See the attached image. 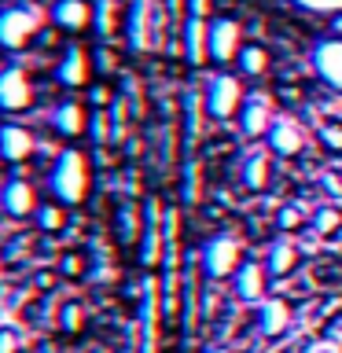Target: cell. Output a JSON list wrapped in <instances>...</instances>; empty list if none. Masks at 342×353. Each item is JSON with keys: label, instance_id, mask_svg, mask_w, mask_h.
<instances>
[{"label": "cell", "instance_id": "ffe728a7", "mask_svg": "<svg viewBox=\"0 0 342 353\" xmlns=\"http://www.w3.org/2000/svg\"><path fill=\"white\" fill-rule=\"evenodd\" d=\"M236 66H239V77H265L269 74V52L261 44H243Z\"/></svg>", "mask_w": 342, "mask_h": 353}, {"label": "cell", "instance_id": "3957f363", "mask_svg": "<svg viewBox=\"0 0 342 353\" xmlns=\"http://www.w3.org/2000/svg\"><path fill=\"white\" fill-rule=\"evenodd\" d=\"M44 26V11L41 8H26V4H11L0 11V48H26L37 37V30Z\"/></svg>", "mask_w": 342, "mask_h": 353}, {"label": "cell", "instance_id": "8992f818", "mask_svg": "<svg viewBox=\"0 0 342 353\" xmlns=\"http://www.w3.org/2000/svg\"><path fill=\"white\" fill-rule=\"evenodd\" d=\"M243 52V26L228 15H217L210 19V63L225 66V63H236Z\"/></svg>", "mask_w": 342, "mask_h": 353}, {"label": "cell", "instance_id": "83f0119b", "mask_svg": "<svg viewBox=\"0 0 342 353\" xmlns=\"http://www.w3.org/2000/svg\"><path fill=\"white\" fill-rule=\"evenodd\" d=\"M320 137H324V143L331 151H342V125H339V121H328V125L320 129Z\"/></svg>", "mask_w": 342, "mask_h": 353}, {"label": "cell", "instance_id": "ba28073f", "mask_svg": "<svg viewBox=\"0 0 342 353\" xmlns=\"http://www.w3.org/2000/svg\"><path fill=\"white\" fill-rule=\"evenodd\" d=\"M30 103H33V85H30L26 70H19V66L0 70V110L19 114V110H26Z\"/></svg>", "mask_w": 342, "mask_h": 353}, {"label": "cell", "instance_id": "cb8c5ba5", "mask_svg": "<svg viewBox=\"0 0 342 353\" xmlns=\"http://www.w3.org/2000/svg\"><path fill=\"white\" fill-rule=\"evenodd\" d=\"M96 26H99L103 37H110V33L118 30V4L114 0H99L96 4Z\"/></svg>", "mask_w": 342, "mask_h": 353}, {"label": "cell", "instance_id": "30bf717a", "mask_svg": "<svg viewBox=\"0 0 342 353\" xmlns=\"http://www.w3.org/2000/svg\"><path fill=\"white\" fill-rule=\"evenodd\" d=\"M48 19L59 30H66V33H81V30H88L96 22V8L88 4V0H55Z\"/></svg>", "mask_w": 342, "mask_h": 353}, {"label": "cell", "instance_id": "e0dca14e", "mask_svg": "<svg viewBox=\"0 0 342 353\" xmlns=\"http://www.w3.org/2000/svg\"><path fill=\"white\" fill-rule=\"evenodd\" d=\"M33 148H37V140H33L30 129L22 125H0V159L4 162H26Z\"/></svg>", "mask_w": 342, "mask_h": 353}, {"label": "cell", "instance_id": "d6a6232c", "mask_svg": "<svg viewBox=\"0 0 342 353\" xmlns=\"http://www.w3.org/2000/svg\"><path fill=\"white\" fill-rule=\"evenodd\" d=\"M331 37H342V11H335V19H331Z\"/></svg>", "mask_w": 342, "mask_h": 353}, {"label": "cell", "instance_id": "d6986e66", "mask_svg": "<svg viewBox=\"0 0 342 353\" xmlns=\"http://www.w3.org/2000/svg\"><path fill=\"white\" fill-rule=\"evenodd\" d=\"M298 265V247L291 239H272L269 243V254H265V269H269V276H291Z\"/></svg>", "mask_w": 342, "mask_h": 353}, {"label": "cell", "instance_id": "4dcf8cb0", "mask_svg": "<svg viewBox=\"0 0 342 353\" xmlns=\"http://www.w3.org/2000/svg\"><path fill=\"white\" fill-rule=\"evenodd\" d=\"M59 269H63L66 276H81V269H85V265H81V258H77V254H66Z\"/></svg>", "mask_w": 342, "mask_h": 353}, {"label": "cell", "instance_id": "1f68e13d", "mask_svg": "<svg viewBox=\"0 0 342 353\" xmlns=\"http://www.w3.org/2000/svg\"><path fill=\"white\" fill-rule=\"evenodd\" d=\"M188 11L199 19H210V0H188Z\"/></svg>", "mask_w": 342, "mask_h": 353}, {"label": "cell", "instance_id": "484cf974", "mask_svg": "<svg viewBox=\"0 0 342 353\" xmlns=\"http://www.w3.org/2000/svg\"><path fill=\"white\" fill-rule=\"evenodd\" d=\"M59 324H63V331L77 335V331L85 327V309L77 305V302H66V305H63V313H59Z\"/></svg>", "mask_w": 342, "mask_h": 353}, {"label": "cell", "instance_id": "e575fe53", "mask_svg": "<svg viewBox=\"0 0 342 353\" xmlns=\"http://www.w3.org/2000/svg\"><path fill=\"white\" fill-rule=\"evenodd\" d=\"M206 353H232V350H228V346H210Z\"/></svg>", "mask_w": 342, "mask_h": 353}, {"label": "cell", "instance_id": "f546056e", "mask_svg": "<svg viewBox=\"0 0 342 353\" xmlns=\"http://www.w3.org/2000/svg\"><path fill=\"white\" fill-rule=\"evenodd\" d=\"M0 353H19V335L15 331H0Z\"/></svg>", "mask_w": 342, "mask_h": 353}, {"label": "cell", "instance_id": "603a6c76", "mask_svg": "<svg viewBox=\"0 0 342 353\" xmlns=\"http://www.w3.org/2000/svg\"><path fill=\"white\" fill-rule=\"evenodd\" d=\"M339 228H342V210L324 206V210H316V214H313V232H316V236H335Z\"/></svg>", "mask_w": 342, "mask_h": 353}, {"label": "cell", "instance_id": "277c9868", "mask_svg": "<svg viewBox=\"0 0 342 353\" xmlns=\"http://www.w3.org/2000/svg\"><path fill=\"white\" fill-rule=\"evenodd\" d=\"M243 99H247V92H243V81H239L236 74H214V77L206 81L203 107H206L210 118H217V121L239 118Z\"/></svg>", "mask_w": 342, "mask_h": 353}, {"label": "cell", "instance_id": "7a4b0ae2", "mask_svg": "<svg viewBox=\"0 0 342 353\" xmlns=\"http://www.w3.org/2000/svg\"><path fill=\"white\" fill-rule=\"evenodd\" d=\"M199 261H203V272L210 280H232L243 265V243L236 236H228V232H217V236H210L203 243Z\"/></svg>", "mask_w": 342, "mask_h": 353}, {"label": "cell", "instance_id": "7c38bea8", "mask_svg": "<svg viewBox=\"0 0 342 353\" xmlns=\"http://www.w3.org/2000/svg\"><path fill=\"white\" fill-rule=\"evenodd\" d=\"M232 283H236V294L250 305H261L265 298H269L265 294V287H269V269H265L261 261H243L239 272L232 276Z\"/></svg>", "mask_w": 342, "mask_h": 353}, {"label": "cell", "instance_id": "2e32d148", "mask_svg": "<svg viewBox=\"0 0 342 353\" xmlns=\"http://www.w3.org/2000/svg\"><path fill=\"white\" fill-rule=\"evenodd\" d=\"M0 203H4V210L11 217H30L37 214V192H33L30 181H22V176H15V181L4 184V195H0Z\"/></svg>", "mask_w": 342, "mask_h": 353}, {"label": "cell", "instance_id": "5b68a950", "mask_svg": "<svg viewBox=\"0 0 342 353\" xmlns=\"http://www.w3.org/2000/svg\"><path fill=\"white\" fill-rule=\"evenodd\" d=\"M165 258V225H162V206L151 203L143 206V221H140V265L143 269H159Z\"/></svg>", "mask_w": 342, "mask_h": 353}, {"label": "cell", "instance_id": "44dd1931", "mask_svg": "<svg viewBox=\"0 0 342 353\" xmlns=\"http://www.w3.org/2000/svg\"><path fill=\"white\" fill-rule=\"evenodd\" d=\"M243 181H247L250 192H265V184H269V159L265 154H250L243 162Z\"/></svg>", "mask_w": 342, "mask_h": 353}, {"label": "cell", "instance_id": "52a82bcc", "mask_svg": "<svg viewBox=\"0 0 342 353\" xmlns=\"http://www.w3.org/2000/svg\"><path fill=\"white\" fill-rule=\"evenodd\" d=\"M276 121V110H272V96L269 92H247L243 99V110H239V132L250 140H261L269 137Z\"/></svg>", "mask_w": 342, "mask_h": 353}, {"label": "cell", "instance_id": "836d02e7", "mask_svg": "<svg viewBox=\"0 0 342 353\" xmlns=\"http://www.w3.org/2000/svg\"><path fill=\"white\" fill-rule=\"evenodd\" d=\"M92 99H96V103H107V99H110V92H107V88H96V92H92Z\"/></svg>", "mask_w": 342, "mask_h": 353}, {"label": "cell", "instance_id": "d4e9b609", "mask_svg": "<svg viewBox=\"0 0 342 353\" xmlns=\"http://www.w3.org/2000/svg\"><path fill=\"white\" fill-rule=\"evenodd\" d=\"M37 221H41V228H48V232L63 228V221H66V206H63V203H44V206L37 210Z\"/></svg>", "mask_w": 342, "mask_h": 353}, {"label": "cell", "instance_id": "9a60e30c", "mask_svg": "<svg viewBox=\"0 0 342 353\" xmlns=\"http://www.w3.org/2000/svg\"><path fill=\"white\" fill-rule=\"evenodd\" d=\"M291 320H294V309L287 298H265V302L258 305V331L261 335H283L287 327H291Z\"/></svg>", "mask_w": 342, "mask_h": 353}, {"label": "cell", "instance_id": "6da1fadb", "mask_svg": "<svg viewBox=\"0 0 342 353\" xmlns=\"http://www.w3.org/2000/svg\"><path fill=\"white\" fill-rule=\"evenodd\" d=\"M52 195L55 203L63 206H81L88 188H92V170H88V159L77 148H66L59 151V159L52 165Z\"/></svg>", "mask_w": 342, "mask_h": 353}, {"label": "cell", "instance_id": "8fae6325", "mask_svg": "<svg viewBox=\"0 0 342 353\" xmlns=\"http://www.w3.org/2000/svg\"><path fill=\"white\" fill-rule=\"evenodd\" d=\"M265 143H269V151L280 154V159H294V154L305 148V129L298 125L294 118H276Z\"/></svg>", "mask_w": 342, "mask_h": 353}, {"label": "cell", "instance_id": "5bb4252c", "mask_svg": "<svg viewBox=\"0 0 342 353\" xmlns=\"http://www.w3.org/2000/svg\"><path fill=\"white\" fill-rule=\"evenodd\" d=\"M55 77H59V85L66 88H85L88 77H92V59H88L85 48H66V55L59 59V66H55Z\"/></svg>", "mask_w": 342, "mask_h": 353}, {"label": "cell", "instance_id": "9c48e42d", "mask_svg": "<svg viewBox=\"0 0 342 353\" xmlns=\"http://www.w3.org/2000/svg\"><path fill=\"white\" fill-rule=\"evenodd\" d=\"M313 70L328 88L342 92V37H324L313 48Z\"/></svg>", "mask_w": 342, "mask_h": 353}, {"label": "cell", "instance_id": "4316f807", "mask_svg": "<svg viewBox=\"0 0 342 353\" xmlns=\"http://www.w3.org/2000/svg\"><path fill=\"white\" fill-rule=\"evenodd\" d=\"M302 221H305V214H302L298 206H283L280 214H276V225H280L283 232H294L298 225H302Z\"/></svg>", "mask_w": 342, "mask_h": 353}, {"label": "cell", "instance_id": "ac0fdd59", "mask_svg": "<svg viewBox=\"0 0 342 353\" xmlns=\"http://www.w3.org/2000/svg\"><path fill=\"white\" fill-rule=\"evenodd\" d=\"M52 125L59 137H85L88 132V110L81 103H59L55 107V114H52Z\"/></svg>", "mask_w": 342, "mask_h": 353}, {"label": "cell", "instance_id": "4fadbf2b", "mask_svg": "<svg viewBox=\"0 0 342 353\" xmlns=\"http://www.w3.org/2000/svg\"><path fill=\"white\" fill-rule=\"evenodd\" d=\"M184 59H188V66L210 63V19L188 15V22H184Z\"/></svg>", "mask_w": 342, "mask_h": 353}, {"label": "cell", "instance_id": "7402d4cb", "mask_svg": "<svg viewBox=\"0 0 342 353\" xmlns=\"http://www.w3.org/2000/svg\"><path fill=\"white\" fill-rule=\"evenodd\" d=\"M148 26H151V19H148V0H137V8H132V19H129V33H132V44H137L140 52L151 44Z\"/></svg>", "mask_w": 342, "mask_h": 353}, {"label": "cell", "instance_id": "f1b7e54d", "mask_svg": "<svg viewBox=\"0 0 342 353\" xmlns=\"http://www.w3.org/2000/svg\"><path fill=\"white\" fill-rule=\"evenodd\" d=\"M298 8H309V11H342V0H294Z\"/></svg>", "mask_w": 342, "mask_h": 353}]
</instances>
